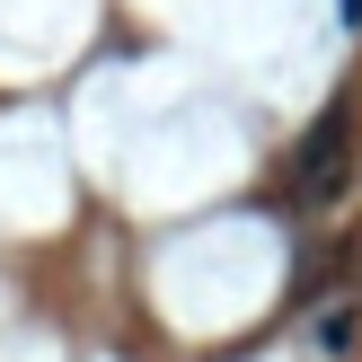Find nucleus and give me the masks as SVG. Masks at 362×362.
<instances>
[{
	"instance_id": "f03ea898",
	"label": "nucleus",
	"mask_w": 362,
	"mask_h": 362,
	"mask_svg": "<svg viewBox=\"0 0 362 362\" xmlns=\"http://www.w3.org/2000/svg\"><path fill=\"white\" fill-rule=\"evenodd\" d=\"M354 336H362V327H354V310H345V300L310 318V345H318V354H354Z\"/></svg>"
},
{
	"instance_id": "f257e3e1",
	"label": "nucleus",
	"mask_w": 362,
	"mask_h": 362,
	"mask_svg": "<svg viewBox=\"0 0 362 362\" xmlns=\"http://www.w3.org/2000/svg\"><path fill=\"white\" fill-rule=\"evenodd\" d=\"M345 168H354V115L345 106H327V115L300 133V194H345Z\"/></svg>"
}]
</instances>
